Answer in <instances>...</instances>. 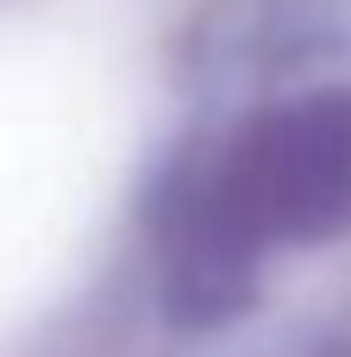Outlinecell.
<instances>
[{
	"label": "cell",
	"instance_id": "cell-1",
	"mask_svg": "<svg viewBox=\"0 0 351 357\" xmlns=\"http://www.w3.org/2000/svg\"><path fill=\"white\" fill-rule=\"evenodd\" d=\"M188 245L270 264L351 226V88H308L251 107L226 138L163 163L151 207Z\"/></svg>",
	"mask_w": 351,
	"mask_h": 357
}]
</instances>
